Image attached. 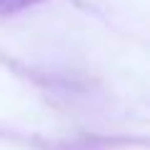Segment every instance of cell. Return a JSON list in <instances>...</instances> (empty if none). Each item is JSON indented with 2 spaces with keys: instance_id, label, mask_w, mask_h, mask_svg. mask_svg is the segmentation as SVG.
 I'll return each instance as SVG.
<instances>
[{
  "instance_id": "6da1fadb",
  "label": "cell",
  "mask_w": 150,
  "mask_h": 150,
  "mask_svg": "<svg viewBox=\"0 0 150 150\" xmlns=\"http://www.w3.org/2000/svg\"><path fill=\"white\" fill-rule=\"evenodd\" d=\"M43 0H0V18H8V15H15L20 10H28V8L38 5Z\"/></svg>"
}]
</instances>
